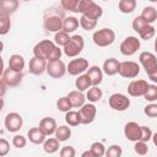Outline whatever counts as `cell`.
Here are the masks:
<instances>
[{"mask_svg":"<svg viewBox=\"0 0 157 157\" xmlns=\"http://www.w3.org/2000/svg\"><path fill=\"white\" fill-rule=\"evenodd\" d=\"M22 117L18 113H9L5 117L4 124L7 131L10 132H16L22 128Z\"/></svg>","mask_w":157,"mask_h":157,"instance_id":"13","label":"cell"},{"mask_svg":"<svg viewBox=\"0 0 157 157\" xmlns=\"http://www.w3.org/2000/svg\"><path fill=\"white\" fill-rule=\"evenodd\" d=\"M103 1H108V0H103Z\"/></svg>","mask_w":157,"mask_h":157,"instance_id":"56","label":"cell"},{"mask_svg":"<svg viewBox=\"0 0 157 157\" xmlns=\"http://www.w3.org/2000/svg\"><path fill=\"white\" fill-rule=\"evenodd\" d=\"M78 25H80V21L76 17L69 16V17H65L64 21H63V29L65 32H67V33H71L75 29H77Z\"/></svg>","mask_w":157,"mask_h":157,"instance_id":"25","label":"cell"},{"mask_svg":"<svg viewBox=\"0 0 157 157\" xmlns=\"http://www.w3.org/2000/svg\"><path fill=\"white\" fill-rule=\"evenodd\" d=\"M75 86H76V88L78 90V91H86L87 88H90V86H92V83H91V80H90V77H88V75L87 74H85V75H78V77L76 78V81H75Z\"/></svg>","mask_w":157,"mask_h":157,"instance_id":"27","label":"cell"},{"mask_svg":"<svg viewBox=\"0 0 157 157\" xmlns=\"http://www.w3.org/2000/svg\"><path fill=\"white\" fill-rule=\"evenodd\" d=\"M148 78H150L152 82L157 83V70H156V71H153L152 74H150V75H148Z\"/></svg>","mask_w":157,"mask_h":157,"instance_id":"49","label":"cell"},{"mask_svg":"<svg viewBox=\"0 0 157 157\" xmlns=\"http://www.w3.org/2000/svg\"><path fill=\"white\" fill-rule=\"evenodd\" d=\"M56 108H58L60 112H64V113L69 112V110L72 108V104H71L70 99L67 98V96H66V97H61V98L58 99V102H56Z\"/></svg>","mask_w":157,"mask_h":157,"instance_id":"37","label":"cell"},{"mask_svg":"<svg viewBox=\"0 0 157 157\" xmlns=\"http://www.w3.org/2000/svg\"><path fill=\"white\" fill-rule=\"evenodd\" d=\"M139 59H140V63L144 66L147 75H150L157 70V58L155 54H152L150 52H142L140 54Z\"/></svg>","mask_w":157,"mask_h":157,"instance_id":"9","label":"cell"},{"mask_svg":"<svg viewBox=\"0 0 157 157\" xmlns=\"http://www.w3.org/2000/svg\"><path fill=\"white\" fill-rule=\"evenodd\" d=\"M141 16L151 25V23H153V22L157 20V10H156L153 6H146V7L142 10Z\"/></svg>","mask_w":157,"mask_h":157,"instance_id":"29","label":"cell"},{"mask_svg":"<svg viewBox=\"0 0 157 157\" xmlns=\"http://www.w3.org/2000/svg\"><path fill=\"white\" fill-rule=\"evenodd\" d=\"M155 33H156V29H155V27L153 26H151V25H147L139 34H140V37L142 38V39H145V40H148V39H151L153 36H155Z\"/></svg>","mask_w":157,"mask_h":157,"instance_id":"41","label":"cell"},{"mask_svg":"<svg viewBox=\"0 0 157 157\" xmlns=\"http://www.w3.org/2000/svg\"><path fill=\"white\" fill-rule=\"evenodd\" d=\"M139 72H140V66L135 61H123L119 65L118 74L125 78H134L139 75Z\"/></svg>","mask_w":157,"mask_h":157,"instance_id":"6","label":"cell"},{"mask_svg":"<svg viewBox=\"0 0 157 157\" xmlns=\"http://www.w3.org/2000/svg\"><path fill=\"white\" fill-rule=\"evenodd\" d=\"M102 96H103L102 90H101V88H98V86H93L92 88H90V90H88V92H87V94H86V98H87L90 102L94 103V102L101 101Z\"/></svg>","mask_w":157,"mask_h":157,"instance_id":"31","label":"cell"},{"mask_svg":"<svg viewBox=\"0 0 157 157\" xmlns=\"http://www.w3.org/2000/svg\"><path fill=\"white\" fill-rule=\"evenodd\" d=\"M119 65L120 63L115 59V58H109L103 63V71L104 74H107L108 76H113L115 74H118L119 71Z\"/></svg>","mask_w":157,"mask_h":157,"instance_id":"19","label":"cell"},{"mask_svg":"<svg viewBox=\"0 0 157 157\" xmlns=\"http://www.w3.org/2000/svg\"><path fill=\"white\" fill-rule=\"evenodd\" d=\"M9 67L16 70V71H22L25 67V59L20 54H12L9 59Z\"/></svg>","mask_w":157,"mask_h":157,"instance_id":"24","label":"cell"},{"mask_svg":"<svg viewBox=\"0 0 157 157\" xmlns=\"http://www.w3.org/2000/svg\"><path fill=\"white\" fill-rule=\"evenodd\" d=\"M67 98L70 99L72 107L75 108H80L85 104V101H86V97L85 94L82 93V91H71L69 94H67Z\"/></svg>","mask_w":157,"mask_h":157,"instance_id":"23","label":"cell"},{"mask_svg":"<svg viewBox=\"0 0 157 157\" xmlns=\"http://www.w3.org/2000/svg\"><path fill=\"white\" fill-rule=\"evenodd\" d=\"M148 88V83L145 80H134L128 86V93L132 97H140L146 93Z\"/></svg>","mask_w":157,"mask_h":157,"instance_id":"14","label":"cell"},{"mask_svg":"<svg viewBox=\"0 0 157 157\" xmlns=\"http://www.w3.org/2000/svg\"><path fill=\"white\" fill-rule=\"evenodd\" d=\"M63 16L58 13H50L44 18V28L49 32H59L63 29Z\"/></svg>","mask_w":157,"mask_h":157,"instance_id":"10","label":"cell"},{"mask_svg":"<svg viewBox=\"0 0 157 157\" xmlns=\"http://www.w3.org/2000/svg\"><path fill=\"white\" fill-rule=\"evenodd\" d=\"M11 27V21H10V16L9 15H4L0 13V34L4 36L10 31Z\"/></svg>","mask_w":157,"mask_h":157,"instance_id":"35","label":"cell"},{"mask_svg":"<svg viewBox=\"0 0 157 157\" xmlns=\"http://www.w3.org/2000/svg\"><path fill=\"white\" fill-rule=\"evenodd\" d=\"M152 139V131L147 126H141V141L147 142L148 140Z\"/></svg>","mask_w":157,"mask_h":157,"instance_id":"47","label":"cell"},{"mask_svg":"<svg viewBox=\"0 0 157 157\" xmlns=\"http://www.w3.org/2000/svg\"><path fill=\"white\" fill-rule=\"evenodd\" d=\"M152 141H153L155 146H157V132H155V134L152 135Z\"/></svg>","mask_w":157,"mask_h":157,"instance_id":"52","label":"cell"},{"mask_svg":"<svg viewBox=\"0 0 157 157\" xmlns=\"http://www.w3.org/2000/svg\"><path fill=\"white\" fill-rule=\"evenodd\" d=\"M80 26H81L85 31H91V29H93V28L97 26V20L82 15L81 18H80Z\"/></svg>","mask_w":157,"mask_h":157,"instance_id":"34","label":"cell"},{"mask_svg":"<svg viewBox=\"0 0 157 157\" xmlns=\"http://www.w3.org/2000/svg\"><path fill=\"white\" fill-rule=\"evenodd\" d=\"M88 69V61L85 58H78V59H74L69 63V65L66 66V70L70 75L72 76H78L81 75L83 71H86Z\"/></svg>","mask_w":157,"mask_h":157,"instance_id":"12","label":"cell"},{"mask_svg":"<svg viewBox=\"0 0 157 157\" xmlns=\"http://www.w3.org/2000/svg\"><path fill=\"white\" fill-rule=\"evenodd\" d=\"M125 137L130 141H139L141 140V126L135 121H129L124 128Z\"/></svg>","mask_w":157,"mask_h":157,"instance_id":"16","label":"cell"},{"mask_svg":"<svg viewBox=\"0 0 157 157\" xmlns=\"http://www.w3.org/2000/svg\"><path fill=\"white\" fill-rule=\"evenodd\" d=\"M39 128L42 129V131L48 136V135H52V134H55L56 131V121L54 118H50V117H45L40 120L39 123Z\"/></svg>","mask_w":157,"mask_h":157,"instance_id":"18","label":"cell"},{"mask_svg":"<svg viewBox=\"0 0 157 157\" xmlns=\"http://www.w3.org/2000/svg\"><path fill=\"white\" fill-rule=\"evenodd\" d=\"M83 45H85V42H83V38L78 34L71 37V39L69 40V43L64 47V53L65 55L70 56V58H74V56H77L82 49H83Z\"/></svg>","mask_w":157,"mask_h":157,"instance_id":"3","label":"cell"},{"mask_svg":"<svg viewBox=\"0 0 157 157\" xmlns=\"http://www.w3.org/2000/svg\"><path fill=\"white\" fill-rule=\"evenodd\" d=\"M60 4L64 10L71 11V12H78V5L80 0H60Z\"/></svg>","mask_w":157,"mask_h":157,"instance_id":"36","label":"cell"},{"mask_svg":"<svg viewBox=\"0 0 157 157\" xmlns=\"http://www.w3.org/2000/svg\"><path fill=\"white\" fill-rule=\"evenodd\" d=\"M22 1H29V0H22Z\"/></svg>","mask_w":157,"mask_h":157,"instance_id":"55","label":"cell"},{"mask_svg":"<svg viewBox=\"0 0 157 157\" xmlns=\"http://www.w3.org/2000/svg\"><path fill=\"white\" fill-rule=\"evenodd\" d=\"M155 50H156V53H157V37H156V39H155Z\"/></svg>","mask_w":157,"mask_h":157,"instance_id":"53","label":"cell"},{"mask_svg":"<svg viewBox=\"0 0 157 157\" xmlns=\"http://www.w3.org/2000/svg\"><path fill=\"white\" fill-rule=\"evenodd\" d=\"M91 151L93 152L94 157H102L103 155H105V147L102 142H93L91 145Z\"/></svg>","mask_w":157,"mask_h":157,"instance_id":"39","label":"cell"},{"mask_svg":"<svg viewBox=\"0 0 157 157\" xmlns=\"http://www.w3.org/2000/svg\"><path fill=\"white\" fill-rule=\"evenodd\" d=\"M140 48V39H137L134 36L126 37L121 44H120V53L125 56H130L132 54H135L137 52V49Z\"/></svg>","mask_w":157,"mask_h":157,"instance_id":"7","label":"cell"},{"mask_svg":"<svg viewBox=\"0 0 157 157\" xmlns=\"http://www.w3.org/2000/svg\"><path fill=\"white\" fill-rule=\"evenodd\" d=\"M9 150H10V144L5 139H0V157L6 156Z\"/></svg>","mask_w":157,"mask_h":157,"instance_id":"48","label":"cell"},{"mask_svg":"<svg viewBox=\"0 0 157 157\" xmlns=\"http://www.w3.org/2000/svg\"><path fill=\"white\" fill-rule=\"evenodd\" d=\"M147 25H150V23H148L142 16H137V17H135L134 21H132V28H134V31L137 32V33H140Z\"/></svg>","mask_w":157,"mask_h":157,"instance_id":"38","label":"cell"},{"mask_svg":"<svg viewBox=\"0 0 157 157\" xmlns=\"http://www.w3.org/2000/svg\"><path fill=\"white\" fill-rule=\"evenodd\" d=\"M26 144H27V140H26V137L22 136V135H16V136H13V139H12V145H13L15 147H17V148L25 147Z\"/></svg>","mask_w":157,"mask_h":157,"instance_id":"44","label":"cell"},{"mask_svg":"<svg viewBox=\"0 0 157 157\" xmlns=\"http://www.w3.org/2000/svg\"><path fill=\"white\" fill-rule=\"evenodd\" d=\"M59 140L56 137H49L43 142V150L47 153H55L59 150Z\"/></svg>","mask_w":157,"mask_h":157,"instance_id":"26","label":"cell"},{"mask_svg":"<svg viewBox=\"0 0 157 157\" xmlns=\"http://www.w3.org/2000/svg\"><path fill=\"white\" fill-rule=\"evenodd\" d=\"M45 134L42 131V129L38 126V128H32L28 130V139L32 144H36V145H40L45 141Z\"/></svg>","mask_w":157,"mask_h":157,"instance_id":"20","label":"cell"},{"mask_svg":"<svg viewBox=\"0 0 157 157\" xmlns=\"http://www.w3.org/2000/svg\"><path fill=\"white\" fill-rule=\"evenodd\" d=\"M18 7V0H0V13L11 15Z\"/></svg>","mask_w":157,"mask_h":157,"instance_id":"21","label":"cell"},{"mask_svg":"<svg viewBox=\"0 0 157 157\" xmlns=\"http://www.w3.org/2000/svg\"><path fill=\"white\" fill-rule=\"evenodd\" d=\"M93 42L98 47H108L115 40V33L110 28H102L93 33Z\"/></svg>","mask_w":157,"mask_h":157,"instance_id":"2","label":"cell"},{"mask_svg":"<svg viewBox=\"0 0 157 157\" xmlns=\"http://www.w3.org/2000/svg\"><path fill=\"white\" fill-rule=\"evenodd\" d=\"M87 156H88V157H94V156H93V152H92L91 150H90V151H85V152L82 153V157H87Z\"/></svg>","mask_w":157,"mask_h":157,"instance_id":"51","label":"cell"},{"mask_svg":"<svg viewBox=\"0 0 157 157\" xmlns=\"http://www.w3.org/2000/svg\"><path fill=\"white\" fill-rule=\"evenodd\" d=\"M22 77H23L22 71H16L11 67H7L2 71L1 80L7 85V87H16L22 81Z\"/></svg>","mask_w":157,"mask_h":157,"instance_id":"5","label":"cell"},{"mask_svg":"<svg viewBox=\"0 0 157 157\" xmlns=\"http://www.w3.org/2000/svg\"><path fill=\"white\" fill-rule=\"evenodd\" d=\"M0 85H1V97H2L4 93H5V90H6V86H7V85H6L2 80H1V83H0Z\"/></svg>","mask_w":157,"mask_h":157,"instance_id":"50","label":"cell"},{"mask_svg":"<svg viewBox=\"0 0 157 157\" xmlns=\"http://www.w3.org/2000/svg\"><path fill=\"white\" fill-rule=\"evenodd\" d=\"M150 1H152V2H155V1H157V0H150Z\"/></svg>","mask_w":157,"mask_h":157,"instance_id":"54","label":"cell"},{"mask_svg":"<svg viewBox=\"0 0 157 157\" xmlns=\"http://www.w3.org/2000/svg\"><path fill=\"white\" fill-rule=\"evenodd\" d=\"M144 112L150 118H157V104L156 103H151V104L146 105Z\"/></svg>","mask_w":157,"mask_h":157,"instance_id":"45","label":"cell"},{"mask_svg":"<svg viewBox=\"0 0 157 157\" xmlns=\"http://www.w3.org/2000/svg\"><path fill=\"white\" fill-rule=\"evenodd\" d=\"M66 71H67L66 70V66H65V64L60 59L47 63V72L53 78H60V77H63Z\"/></svg>","mask_w":157,"mask_h":157,"instance_id":"11","label":"cell"},{"mask_svg":"<svg viewBox=\"0 0 157 157\" xmlns=\"http://www.w3.org/2000/svg\"><path fill=\"white\" fill-rule=\"evenodd\" d=\"M71 136V129L66 125H60L59 128H56V131H55V137L63 142V141H66L69 137Z\"/></svg>","mask_w":157,"mask_h":157,"instance_id":"28","label":"cell"},{"mask_svg":"<svg viewBox=\"0 0 157 157\" xmlns=\"http://www.w3.org/2000/svg\"><path fill=\"white\" fill-rule=\"evenodd\" d=\"M76 155V151L72 146H64L60 150V156L61 157H74Z\"/></svg>","mask_w":157,"mask_h":157,"instance_id":"46","label":"cell"},{"mask_svg":"<svg viewBox=\"0 0 157 157\" xmlns=\"http://www.w3.org/2000/svg\"><path fill=\"white\" fill-rule=\"evenodd\" d=\"M134 150H135V152H136L137 155L144 156V155H146V153L148 152V146H147V144H146L145 141L139 140V141H136V142H135Z\"/></svg>","mask_w":157,"mask_h":157,"instance_id":"42","label":"cell"},{"mask_svg":"<svg viewBox=\"0 0 157 157\" xmlns=\"http://www.w3.org/2000/svg\"><path fill=\"white\" fill-rule=\"evenodd\" d=\"M65 121H66L70 126H77L78 124H81L80 113H78V112H74V110H69V112H66Z\"/></svg>","mask_w":157,"mask_h":157,"instance_id":"32","label":"cell"},{"mask_svg":"<svg viewBox=\"0 0 157 157\" xmlns=\"http://www.w3.org/2000/svg\"><path fill=\"white\" fill-rule=\"evenodd\" d=\"M78 113L81 118V124H91L96 118L97 109L92 103H88V104H83L80 108Z\"/></svg>","mask_w":157,"mask_h":157,"instance_id":"15","label":"cell"},{"mask_svg":"<svg viewBox=\"0 0 157 157\" xmlns=\"http://www.w3.org/2000/svg\"><path fill=\"white\" fill-rule=\"evenodd\" d=\"M109 107L114 110H119V112H123L125 109L129 108L130 105V99L123 94V93H114L109 97Z\"/></svg>","mask_w":157,"mask_h":157,"instance_id":"8","label":"cell"},{"mask_svg":"<svg viewBox=\"0 0 157 157\" xmlns=\"http://www.w3.org/2000/svg\"><path fill=\"white\" fill-rule=\"evenodd\" d=\"M55 44L54 42L49 40V39H44V40H40L39 43H37L33 48V54L34 56H38V58H43L45 60L49 59L50 54L53 53V50L55 49Z\"/></svg>","mask_w":157,"mask_h":157,"instance_id":"4","label":"cell"},{"mask_svg":"<svg viewBox=\"0 0 157 157\" xmlns=\"http://www.w3.org/2000/svg\"><path fill=\"white\" fill-rule=\"evenodd\" d=\"M70 39H71V37H69V33L65 32L64 29L56 32V33H55V37H54V40H55V43H56L59 47H65V45L69 43Z\"/></svg>","mask_w":157,"mask_h":157,"instance_id":"33","label":"cell"},{"mask_svg":"<svg viewBox=\"0 0 157 157\" xmlns=\"http://www.w3.org/2000/svg\"><path fill=\"white\" fill-rule=\"evenodd\" d=\"M145 99L148 102H153L157 99V86L156 85H148V88L146 91V93L144 94Z\"/></svg>","mask_w":157,"mask_h":157,"instance_id":"40","label":"cell"},{"mask_svg":"<svg viewBox=\"0 0 157 157\" xmlns=\"http://www.w3.org/2000/svg\"><path fill=\"white\" fill-rule=\"evenodd\" d=\"M118 6L123 13H131L136 7V0H120Z\"/></svg>","mask_w":157,"mask_h":157,"instance_id":"30","label":"cell"},{"mask_svg":"<svg viewBox=\"0 0 157 157\" xmlns=\"http://www.w3.org/2000/svg\"><path fill=\"white\" fill-rule=\"evenodd\" d=\"M44 71H47V61L43 58L33 56L29 60V72L34 75H40Z\"/></svg>","mask_w":157,"mask_h":157,"instance_id":"17","label":"cell"},{"mask_svg":"<svg viewBox=\"0 0 157 157\" xmlns=\"http://www.w3.org/2000/svg\"><path fill=\"white\" fill-rule=\"evenodd\" d=\"M78 12H81L82 15L98 20L102 13L103 10L99 5H97L96 2H93V0H80V5H78Z\"/></svg>","mask_w":157,"mask_h":157,"instance_id":"1","label":"cell"},{"mask_svg":"<svg viewBox=\"0 0 157 157\" xmlns=\"http://www.w3.org/2000/svg\"><path fill=\"white\" fill-rule=\"evenodd\" d=\"M87 75L91 80L92 86H98L102 82L103 78V72L101 70V67L98 66H91L90 69H87Z\"/></svg>","mask_w":157,"mask_h":157,"instance_id":"22","label":"cell"},{"mask_svg":"<svg viewBox=\"0 0 157 157\" xmlns=\"http://www.w3.org/2000/svg\"><path fill=\"white\" fill-rule=\"evenodd\" d=\"M121 153H123V151H121V147L119 145H112L105 151V156L107 157H120Z\"/></svg>","mask_w":157,"mask_h":157,"instance_id":"43","label":"cell"}]
</instances>
